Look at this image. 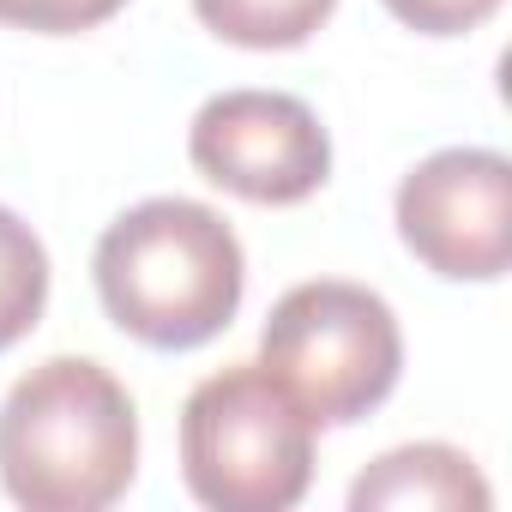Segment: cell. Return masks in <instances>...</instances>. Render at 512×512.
<instances>
[{
	"label": "cell",
	"mask_w": 512,
	"mask_h": 512,
	"mask_svg": "<svg viewBox=\"0 0 512 512\" xmlns=\"http://www.w3.org/2000/svg\"><path fill=\"white\" fill-rule=\"evenodd\" d=\"M133 470V398L85 356H49L0 404V482L31 512H103L127 494Z\"/></svg>",
	"instance_id": "1"
},
{
	"label": "cell",
	"mask_w": 512,
	"mask_h": 512,
	"mask_svg": "<svg viewBox=\"0 0 512 512\" xmlns=\"http://www.w3.org/2000/svg\"><path fill=\"white\" fill-rule=\"evenodd\" d=\"M241 241L199 199H145L97 241V296L151 350H193L241 308Z\"/></svg>",
	"instance_id": "2"
},
{
	"label": "cell",
	"mask_w": 512,
	"mask_h": 512,
	"mask_svg": "<svg viewBox=\"0 0 512 512\" xmlns=\"http://www.w3.org/2000/svg\"><path fill=\"white\" fill-rule=\"evenodd\" d=\"M181 476L217 512H284L314 476V416L266 362H235L181 410Z\"/></svg>",
	"instance_id": "3"
},
{
	"label": "cell",
	"mask_w": 512,
	"mask_h": 512,
	"mask_svg": "<svg viewBox=\"0 0 512 512\" xmlns=\"http://www.w3.org/2000/svg\"><path fill=\"white\" fill-rule=\"evenodd\" d=\"M260 362L290 386L314 428H338L368 416L398 386L404 338L386 296L344 278H314L272 308L260 332Z\"/></svg>",
	"instance_id": "4"
},
{
	"label": "cell",
	"mask_w": 512,
	"mask_h": 512,
	"mask_svg": "<svg viewBox=\"0 0 512 512\" xmlns=\"http://www.w3.org/2000/svg\"><path fill=\"white\" fill-rule=\"evenodd\" d=\"M398 235L440 278H500L512 260V163L476 145L434 151L398 187Z\"/></svg>",
	"instance_id": "5"
},
{
	"label": "cell",
	"mask_w": 512,
	"mask_h": 512,
	"mask_svg": "<svg viewBox=\"0 0 512 512\" xmlns=\"http://www.w3.org/2000/svg\"><path fill=\"white\" fill-rule=\"evenodd\" d=\"M187 157L205 181L253 205H296L308 199L326 169L332 145L326 127L302 97L284 91H223L193 115Z\"/></svg>",
	"instance_id": "6"
},
{
	"label": "cell",
	"mask_w": 512,
	"mask_h": 512,
	"mask_svg": "<svg viewBox=\"0 0 512 512\" xmlns=\"http://www.w3.org/2000/svg\"><path fill=\"white\" fill-rule=\"evenodd\" d=\"M356 512H482L488 506V482L476 476V464L458 446L422 440V446H398L380 464H368L350 488Z\"/></svg>",
	"instance_id": "7"
},
{
	"label": "cell",
	"mask_w": 512,
	"mask_h": 512,
	"mask_svg": "<svg viewBox=\"0 0 512 512\" xmlns=\"http://www.w3.org/2000/svg\"><path fill=\"white\" fill-rule=\"evenodd\" d=\"M338 0H193L205 31L235 49H296L308 43Z\"/></svg>",
	"instance_id": "8"
},
{
	"label": "cell",
	"mask_w": 512,
	"mask_h": 512,
	"mask_svg": "<svg viewBox=\"0 0 512 512\" xmlns=\"http://www.w3.org/2000/svg\"><path fill=\"white\" fill-rule=\"evenodd\" d=\"M49 302V253L25 217L0 205V350H13Z\"/></svg>",
	"instance_id": "9"
},
{
	"label": "cell",
	"mask_w": 512,
	"mask_h": 512,
	"mask_svg": "<svg viewBox=\"0 0 512 512\" xmlns=\"http://www.w3.org/2000/svg\"><path fill=\"white\" fill-rule=\"evenodd\" d=\"M121 7H127V0H0V25L67 37V31H91V25L115 19Z\"/></svg>",
	"instance_id": "10"
},
{
	"label": "cell",
	"mask_w": 512,
	"mask_h": 512,
	"mask_svg": "<svg viewBox=\"0 0 512 512\" xmlns=\"http://www.w3.org/2000/svg\"><path fill=\"white\" fill-rule=\"evenodd\" d=\"M386 7H392V19H404L422 37H464L500 7V0H386Z\"/></svg>",
	"instance_id": "11"
}]
</instances>
